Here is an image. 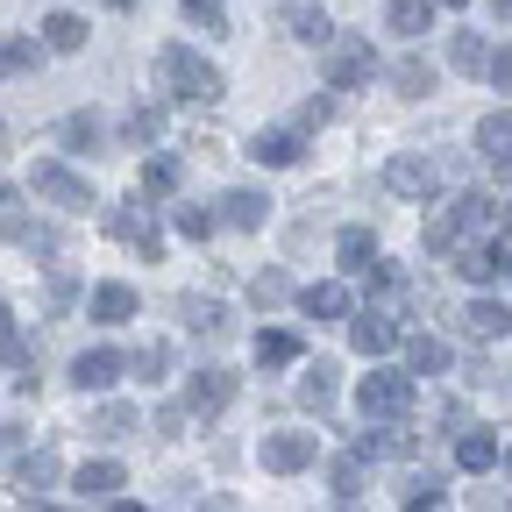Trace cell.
I'll return each instance as SVG.
<instances>
[{
    "label": "cell",
    "instance_id": "27",
    "mask_svg": "<svg viewBox=\"0 0 512 512\" xmlns=\"http://www.w3.org/2000/svg\"><path fill=\"white\" fill-rule=\"evenodd\" d=\"M256 363H264V370H285V363H299V335H285V328H264V335H256Z\"/></svg>",
    "mask_w": 512,
    "mask_h": 512
},
{
    "label": "cell",
    "instance_id": "31",
    "mask_svg": "<svg viewBox=\"0 0 512 512\" xmlns=\"http://www.w3.org/2000/svg\"><path fill=\"white\" fill-rule=\"evenodd\" d=\"M171 228H178L185 242H207V235L221 228V214H214V207H171Z\"/></svg>",
    "mask_w": 512,
    "mask_h": 512
},
{
    "label": "cell",
    "instance_id": "23",
    "mask_svg": "<svg viewBox=\"0 0 512 512\" xmlns=\"http://www.w3.org/2000/svg\"><path fill=\"white\" fill-rule=\"evenodd\" d=\"M456 463H463V470H477V477H484V470H491V463H498V441H491V434H484V427H470V434H456Z\"/></svg>",
    "mask_w": 512,
    "mask_h": 512
},
{
    "label": "cell",
    "instance_id": "7",
    "mask_svg": "<svg viewBox=\"0 0 512 512\" xmlns=\"http://www.w3.org/2000/svg\"><path fill=\"white\" fill-rule=\"evenodd\" d=\"M107 235H121L143 264H157V256H164V228H157L143 207H107Z\"/></svg>",
    "mask_w": 512,
    "mask_h": 512
},
{
    "label": "cell",
    "instance_id": "28",
    "mask_svg": "<svg viewBox=\"0 0 512 512\" xmlns=\"http://www.w3.org/2000/svg\"><path fill=\"white\" fill-rule=\"evenodd\" d=\"M484 36H470V29H456V36H448V64H456V72H470V79H484Z\"/></svg>",
    "mask_w": 512,
    "mask_h": 512
},
{
    "label": "cell",
    "instance_id": "51",
    "mask_svg": "<svg viewBox=\"0 0 512 512\" xmlns=\"http://www.w3.org/2000/svg\"><path fill=\"white\" fill-rule=\"evenodd\" d=\"M406 512H441V498H413V505H406Z\"/></svg>",
    "mask_w": 512,
    "mask_h": 512
},
{
    "label": "cell",
    "instance_id": "15",
    "mask_svg": "<svg viewBox=\"0 0 512 512\" xmlns=\"http://www.w3.org/2000/svg\"><path fill=\"white\" fill-rule=\"evenodd\" d=\"M448 256H456V271H463L470 285H484V278H498V271H505V256H498V242H456Z\"/></svg>",
    "mask_w": 512,
    "mask_h": 512
},
{
    "label": "cell",
    "instance_id": "19",
    "mask_svg": "<svg viewBox=\"0 0 512 512\" xmlns=\"http://www.w3.org/2000/svg\"><path fill=\"white\" fill-rule=\"evenodd\" d=\"M363 456H413V427L406 420H370V434H363Z\"/></svg>",
    "mask_w": 512,
    "mask_h": 512
},
{
    "label": "cell",
    "instance_id": "24",
    "mask_svg": "<svg viewBox=\"0 0 512 512\" xmlns=\"http://www.w3.org/2000/svg\"><path fill=\"white\" fill-rule=\"evenodd\" d=\"M299 406H313V413L335 406V363H313V370L299 377Z\"/></svg>",
    "mask_w": 512,
    "mask_h": 512
},
{
    "label": "cell",
    "instance_id": "52",
    "mask_svg": "<svg viewBox=\"0 0 512 512\" xmlns=\"http://www.w3.org/2000/svg\"><path fill=\"white\" fill-rule=\"evenodd\" d=\"M491 15H505V22H512V0H491Z\"/></svg>",
    "mask_w": 512,
    "mask_h": 512
},
{
    "label": "cell",
    "instance_id": "36",
    "mask_svg": "<svg viewBox=\"0 0 512 512\" xmlns=\"http://www.w3.org/2000/svg\"><path fill=\"white\" fill-rule=\"evenodd\" d=\"M456 242H463V221H456V207H441V214H427V249H441V256H448Z\"/></svg>",
    "mask_w": 512,
    "mask_h": 512
},
{
    "label": "cell",
    "instance_id": "33",
    "mask_svg": "<svg viewBox=\"0 0 512 512\" xmlns=\"http://www.w3.org/2000/svg\"><path fill=\"white\" fill-rule=\"evenodd\" d=\"M128 313H136L128 285H93V320H128Z\"/></svg>",
    "mask_w": 512,
    "mask_h": 512
},
{
    "label": "cell",
    "instance_id": "48",
    "mask_svg": "<svg viewBox=\"0 0 512 512\" xmlns=\"http://www.w3.org/2000/svg\"><path fill=\"white\" fill-rule=\"evenodd\" d=\"M8 342H15V313H8V306H0V349H8Z\"/></svg>",
    "mask_w": 512,
    "mask_h": 512
},
{
    "label": "cell",
    "instance_id": "16",
    "mask_svg": "<svg viewBox=\"0 0 512 512\" xmlns=\"http://www.w3.org/2000/svg\"><path fill=\"white\" fill-rule=\"evenodd\" d=\"M384 29L392 36H427L434 29V0H384Z\"/></svg>",
    "mask_w": 512,
    "mask_h": 512
},
{
    "label": "cell",
    "instance_id": "11",
    "mask_svg": "<svg viewBox=\"0 0 512 512\" xmlns=\"http://www.w3.org/2000/svg\"><path fill=\"white\" fill-rule=\"evenodd\" d=\"M463 335H470V342H505V335H512V306L470 299V306H463Z\"/></svg>",
    "mask_w": 512,
    "mask_h": 512
},
{
    "label": "cell",
    "instance_id": "41",
    "mask_svg": "<svg viewBox=\"0 0 512 512\" xmlns=\"http://www.w3.org/2000/svg\"><path fill=\"white\" fill-rule=\"evenodd\" d=\"M128 370H136V377H150V384H157V377L171 370V349H164V342H150V349H136V356H128Z\"/></svg>",
    "mask_w": 512,
    "mask_h": 512
},
{
    "label": "cell",
    "instance_id": "43",
    "mask_svg": "<svg viewBox=\"0 0 512 512\" xmlns=\"http://www.w3.org/2000/svg\"><path fill=\"white\" fill-rule=\"evenodd\" d=\"M328 121H335V100L320 93V100H306V107H299V136H313V128H328Z\"/></svg>",
    "mask_w": 512,
    "mask_h": 512
},
{
    "label": "cell",
    "instance_id": "12",
    "mask_svg": "<svg viewBox=\"0 0 512 512\" xmlns=\"http://www.w3.org/2000/svg\"><path fill=\"white\" fill-rule=\"evenodd\" d=\"M249 157H256V164H271V171H285V164H299V157H306V143H299V128H256Z\"/></svg>",
    "mask_w": 512,
    "mask_h": 512
},
{
    "label": "cell",
    "instance_id": "35",
    "mask_svg": "<svg viewBox=\"0 0 512 512\" xmlns=\"http://www.w3.org/2000/svg\"><path fill=\"white\" fill-rule=\"evenodd\" d=\"M249 299L271 313V306H285V299H292V278H285V271H256V278H249Z\"/></svg>",
    "mask_w": 512,
    "mask_h": 512
},
{
    "label": "cell",
    "instance_id": "46",
    "mask_svg": "<svg viewBox=\"0 0 512 512\" xmlns=\"http://www.w3.org/2000/svg\"><path fill=\"white\" fill-rule=\"evenodd\" d=\"M441 491H448L441 470H434V477H413V484H406V505H413V498H441Z\"/></svg>",
    "mask_w": 512,
    "mask_h": 512
},
{
    "label": "cell",
    "instance_id": "10",
    "mask_svg": "<svg viewBox=\"0 0 512 512\" xmlns=\"http://www.w3.org/2000/svg\"><path fill=\"white\" fill-rule=\"evenodd\" d=\"M313 456H320V441H313V434H264V470H278V477L306 470Z\"/></svg>",
    "mask_w": 512,
    "mask_h": 512
},
{
    "label": "cell",
    "instance_id": "25",
    "mask_svg": "<svg viewBox=\"0 0 512 512\" xmlns=\"http://www.w3.org/2000/svg\"><path fill=\"white\" fill-rule=\"evenodd\" d=\"M335 256H342V271H370V264H377V235H370V228H342Z\"/></svg>",
    "mask_w": 512,
    "mask_h": 512
},
{
    "label": "cell",
    "instance_id": "20",
    "mask_svg": "<svg viewBox=\"0 0 512 512\" xmlns=\"http://www.w3.org/2000/svg\"><path fill=\"white\" fill-rule=\"evenodd\" d=\"M264 214H271L264 192H221V221L228 228H264Z\"/></svg>",
    "mask_w": 512,
    "mask_h": 512
},
{
    "label": "cell",
    "instance_id": "30",
    "mask_svg": "<svg viewBox=\"0 0 512 512\" xmlns=\"http://www.w3.org/2000/svg\"><path fill=\"white\" fill-rule=\"evenodd\" d=\"M157 136H164V114H157V107H136V114L121 121V143H128V150H150Z\"/></svg>",
    "mask_w": 512,
    "mask_h": 512
},
{
    "label": "cell",
    "instance_id": "18",
    "mask_svg": "<svg viewBox=\"0 0 512 512\" xmlns=\"http://www.w3.org/2000/svg\"><path fill=\"white\" fill-rule=\"evenodd\" d=\"M299 313L306 320H349V285H306L299 292Z\"/></svg>",
    "mask_w": 512,
    "mask_h": 512
},
{
    "label": "cell",
    "instance_id": "39",
    "mask_svg": "<svg viewBox=\"0 0 512 512\" xmlns=\"http://www.w3.org/2000/svg\"><path fill=\"white\" fill-rule=\"evenodd\" d=\"M185 22H192V29H207V36H228L221 0H185Z\"/></svg>",
    "mask_w": 512,
    "mask_h": 512
},
{
    "label": "cell",
    "instance_id": "3",
    "mask_svg": "<svg viewBox=\"0 0 512 512\" xmlns=\"http://www.w3.org/2000/svg\"><path fill=\"white\" fill-rule=\"evenodd\" d=\"M441 178H448V171H441L434 150H406V157L384 164V192H399V200H434Z\"/></svg>",
    "mask_w": 512,
    "mask_h": 512
},
{
    "label": "cell",
    "instance_id": "21",
    "mask_svg": "<svg viewBox=\"0 0 512 512\" xmlns=\"http://www.w3.org/2000/svg\"><path fill=\"white\" fill-rule=\"evenodd\" d=\"M86 36H93V29H86L79 15H43V43H50L57 57H72V50H86Z\"/></svg>",
    "mask_w": 512,
    "mask_h": 512
},
{
    "label": "cell",
    "instance_id": "14",
    "mask_svg": "<svg viewBox=\"0 0 512 512\" xmlns=\"http://www.w3.org/2000/svg\"><path fill=\"white\" fill-rule=\"evenodd\" d=\"M121 370H128V363H121L114 349H86V356L72 363V384H79V392H107V384H114Z\"/></svg>",
    "mask_w": 512,
    "mask_h": 512
},
{
    "label": "cell",
    "instance_id": "38",
    "mask_svg": "<svg viewBox=\"0 0 512 512\" xmlns=\"http://www.w3.org/2000/svg\"><path fill=\"white\" fill-rule=\"evenodd\" d=\"M185 328H200V335H221L228 328V313L214 299H185Z\"/></svg>",
    "mask_w": 512,
    "mask_h": 512
},
{
    "label": "cell",
    "instance_id": "40",
    "mask_svg": "<svg viewBox=\"0 0 512 512\" xmlns=\"http://www.w3.org/2000/svg\"><path fill=\"white\" fill-rule=\"evenodd\" d=\"M328 484H335V498H356V491H363V463H356V456H335V463H328Z\"/></svg>",
    "mask_w": 512,
    "mask_h": 512
},
{
    "label": "cell",
    "instance_id": "1",
    "mask_svg": "<svg viewBox=\"0 0 512 512\" xmlns=\"http://www.w3.org/2000/svg\"><path fill=\"white\" fill-rule=\"evenodd\" d=\"M157 93H171V100H192V107H207V100H221V93H228V79L214 72V64H207L200 50H185V43H164V50H157Z\"/></svg>",
    "mask_w": 512,
    "mask_h": 512
},
{
    "label": "cell",
    "instance_id": "26",
    "mask_svg": "<svg viewBox=\"0 0 512 512\" xmlns=\"http://www.w3.org/2000/svg\"><path fill=\"white\" fill-rule=\"evenodd\" d=\"M136 192H143V200H171V192H178V157H150Z\"/></svg>",
    "mask_w": 512,
    "mask_h": 512
},
{
    "label": "cell",
    "instance_id": "47",
    "mask_svg": "<svg viewBox=\"0 0 512 512\" xmlns=\"http://www.w3.org/2000/svg\"><path fill=\"white\" fill-rule=\"evenodd\" d=\"M491 178H498V185H512V150H498V157H491Z\"/></svg>",
    "mask_w": 512,
    "mask_h": 512
},
{
    "label": "cell",
    "instance_id": "32",
    "mask_svg": "<svg viewBox=\"0 0 512 512\" xmlns=\"http://www.w3.org/2000/svg\"><path fill=\"white\" fill-rule=\"evenodd\" d=\"M136 427H143L136 406H100V413H93V434H100V441H128Z\"/></svg>",
    "mask_w": 512,
    "mask_h": 512
},
{
    "label": "cell",
    "instance_id": "22",
    "mask_svg": "<svg viewBox=\"0 0 512 512\" xmlns=\"http://www.w3.org/2000/svg\"><path fill=\"white\" fill-rule=\"evenodd\" d=\"M57 143H64V150H100L107 128H100V114H64V121H57Z\"/></svg>",
    "mask_w": 512,
    "mask_h": 512
},
{
    "label": "cell",
    "instance_id": "42",
    "mask_svg": "<svg viewBox=\"0 0 512 512\" xmlns=\"http://www.w3.org/2000/svg\"><path fill=\"white\" fill-rule=\"evenodd\" d=\"M484 79H491L498 93H512V43H498V50L484 57Z\"/></svg>",
    "mask_w": 512,
    "mask_h": 512
},
{
    "label": "cell",
    "instance_id": "44",
    "mask_svg": "<svg viewBox=\"0 0 512 512\" xmlns=\"http://www.w3.org/2000/svg\"><path fill=\"white\" fill-rule=\"evenodd\" d=\"M22 484H29V491L57 484V456H29V463H22Z\"/></svg>",
    "mask_w": 512,
    "mask_h": 512
},
{
    "label": "cell",
    "instance_id": "53",
    "mask_svg": "<svg viewBox=\"0 0 512 512\" xmlns=\"http://www.w3.org/2000/svg\"><path fill=\"white\" fill-rule=\"evenodd\" d=\"M498 463H505V477H512V448H505V456H498Z\"/></svg>",
    "mask_w": 512,
    "mask_h": 512
},
{
    "label": "cell",
    "instance_id": "2",
    "mask_svg": "<svg viewBox=\"0 0 512 512\" xmlns=\"http://www.w3.org/2000/svg\"><path fill=\"white\" fill-rule=\"evenodd\" d=\"M320 72H328L335 93H356V86L377 79V50L363 36H328V43H320Z\"/></svg>",
    "mask_w": 512,
    "mask_h": 512
},
{
    "label": "cell",
    "instance_id": "50",
    "mask_svg": "<svg viewBox=\"0 0 512 512\" xmlns=\"http://www.w3.org/2000/svg\"><path fill=\"white\" fill-rule=\"evenodd\" d=\"M15 512H57V505H43V498H22V505H15Z\"/></svg>",
    "mask_w": 512,
    "mask_h": 512
},
{
    "label": "cell",
    "instance_id": "54",
    "mask_svg": "<svg viewBox=\"0 0 512 512\" xmlns=\"http://www.w3.org/2000/svg\"><path fill=\"white\" fill-rule=\"evenodd\" d=\"M434 8H463V0H434Z\"/></svg>",
    "mask_w": 512,
    "mask_h": 512
},
{
    "label": "cell",
    "instance_id": "8",
    "mask_svg": "<svg viewBox=\"0 0 512 512\" xmlns=\"http://www.w3.org/2000/svg\"><path fill=\"white\" fill-rule=\"evenodd\" d=\"M392 342H399V313H392V306H370V313L349 320V349H356V356H384Z\"/></svg>",
    "mask_w": 512,
    "mask_h": 512
},
{
    "label": "cell",
    "instance_id": "6",
    "mask_svg": "<svg viewBox=\"0 0 512 512\" xmlns=\"http://www.w3.org/2000/svg\"><path fill=\"white\" fill-rule=\"evenodd\" d=\"M0 235H8L15 249H29V256H50V249H57V235L29 221V207H22V192H15V185H0Z\"/></svg>",
    "mask_w": 512,
    "mask_h": 512
},
{
    "label": "cell",
    "instance_id": "49",
    "mask_svg": "<svg viewBox=\"0 0 512 512\" xmlns=\"http://www.w3.org/2000/svg\"><path fill=\"white\" fill-rule=\"evenodd\" d=\"M107 512H150V505H136V498H114V505H107Z\"/></svg>",
    "mask_w": 512,
    "mask_h": 512
},
{
    "label": "cell",
    "instance_id": "17",
    "mask_svg": "<svg viewBox=\"0 0 512 512\" xmlns=\"http://www.w3.org/2000/svg\"><path fill=\"white\" fill-rule=\"evenodd\" d=\"M448 370V342L441 335H406V377H441Z\"/></svg>",
    "mask_w": 512,
    "mask_h": 512
},
{
    "label": "cell",
    "instance_id": "5",
    "mask_svg": "<svg viewBox=\"0 0 512 512\" xmlns=\"http://www.w3.org/2000/svg\"><path fill=\"white\" fill-rule=\"evenodd\" d=\"M29 185H36V200H50V207H64V214H86V207H93V185H86L79 171L50 164V157L36 164V178H29Z\"/></svg>",
    "mask_w": 512,
    "mask_h": 512
},
{
    "label": "cell",
    "instance_id": "13",
    "mask_svg": "<svg viewBox=\"0 0 512 512\" xmlns=\"http://www.w3.org/2000/svg\"><path fill=\"white\" fill-rule=\"evenodd\" d=\"M285 36L320 50V43L335 36V22H328V8H320V0H292V8H285Z\"/></svg>",
    "mask_w": 512,
    "mask_h": 512
},
{
    "label": "cell",
    "instance_id": "45",
    "mask_svg": "<svg viewBox=\"0 0 512 512\" xmlns=\"http://www.w3.org/2000/svg\"><path fill=\"white\" fill-rule=\"evenodd\" d=\"M29 64H36V43H8V50H0V72H29Z\"/></svg>",
    "mask_w": 512,
    "mask_h": 512
},
{
    "label": "cell",
    "instance_id": "29",
    "mask_svg": "<svg viewBox=\"0 0 512 512\" xmlns=\"http://www.w3.org/2000/svg\"><path fill=\"white\" fill-rule=\"evenodd\" d=\"M498 150H512V114H505V107H498V114H484V121H477V157H484V164H491V157H498Z\"/></svg>",
    "mask_w": 512,
    "mask_h": 512
},
{
    "label": "cell",
    "instance_id": "34",
    "mask_svg": "<svg viewBox=\"0 0 512 512\" xmlns=\"http://www.w3.org/2000/svg\"><path fill=\"white\" fill-rule=\"evenodd\" d=\"M121 484H128L121 463H86V470H79V491H86V498H114Z\"/></svg>",
    "mask_w": 512,
    "mask_h": 512
},
{
    "label": "cell",
    "instance_id": "37",
    "mask_svg": "<svg viewBox=\"0 0 512 512\" xmlns=\"http://www.w3.org/2000/svg\"><path fill=\"white\" fill-rule=\"evenodd\" d=\"M392 86H399L406 100H420V93L434 86V64H427V57H406V64H399V72H392Z\"/></svg>",
    "mask_w": 512,
    "mask_h": 512
},
{
    "label": "cell",
    "instance_id": "4",
    "mask_svg": "<svg viewBox=\"0 0 512 512\" xmlns=\"http://www.w3.org/2000/svg\"><path fill=\"white\" fill-rule=\"evenodd\" d=\"M356 406H363L370 420H406V413H413V377H406V370H370L363 392H356Z\"/></svg>",
    "mask_w": 512,
    "mask_h": 512
},
{
    "label": "cell",
    "instance_id": "9",
    "mask_svg": "<svg viewBox=\"0 0 512 512\" xmlns=\"http://www.w3.org/2000/svg\"><path fill=\"white\" fill-rule=\"evenodd\" d=\"M228 399H235V370H200L185 384V413H200V420L228 413Z\"/></svg>",
    "mask_w": 512,
    "mask_h": 512
},
{
    "label": "cell",
    "instance_id": "55",
    "mask_svg": "<svg viewBox=\"0 0 512 512\" xmlns=\"http://www.w3.org/2000/svg\"><path fill=\"white\" fill-rule=\"evenodd\" d=\"M107 8H136V0H107Z\"/></svg>",
    "mask_w": 512,
    "mask_h": 512
}]
</instances>
